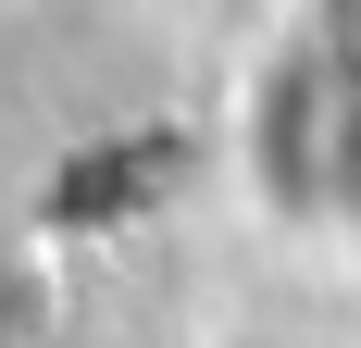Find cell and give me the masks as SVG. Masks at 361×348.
<instances>
[{"label":"cell","mask_w":361,"mask_h":348,"mask_svg":"<svg viewBox=\"0 0 361 348\" xmlns=\"http://www.w3.org/2000/svg\"><path fill=\"white\" fill-rule=\"evenodd\" d=\"M63 311V286H50V249L25 237V211H0V348H37Z\"/></svg>","instance_id":"1"}]
</instances>
